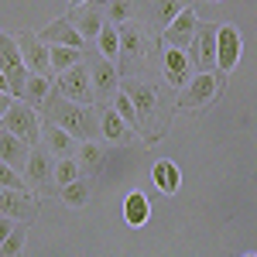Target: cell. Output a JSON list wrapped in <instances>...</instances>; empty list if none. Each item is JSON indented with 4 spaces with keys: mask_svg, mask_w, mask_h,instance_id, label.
Masks as SVG:
<instances>
[{
    "mask_svg": "<svg viewBox=\"0 0 257 257\" xmlns=\"http://www.w3.org/2000/svg\"><path fill=\"white\" fill-rule=\"evenodd\" d=\"M82 4H89V0H69V7L76 11V7H82Z\"/></svg>",
    "mask_w": 257,
    "mask_h": 257,
    "instance_id": "d590c367",
    "label": "cell"
},
{
    "mask_svg": "<svg viewBox=\"0 0 257 257\" xmlns=\"http://www.w3.org/2000/svg\"><path fill=\"white\" fill-rule=\"evenodd\" d=\"M82 62V48H72V45H52V72H65L72 65Z\"/></svg>",
    "mask_w": 257,
    "mask_h": 257,
    "instance_id": "4316f807",
    "label": "cell"
},
{
    "mask_svg": "<svg viewBox=\"0 0 257 257\" xmlns=\"http://www.w3.org/2000/svg\"><path fill=\"white\" fill-rule=\"evenodd\" d=\"M120 89L134 99V106H138L141 138L148 141V144H155V141L165 134V120H158V110H161L158 89H155L151 82H144V79H120Z\"/></svg>",
    "mask_w": 257,
    "mask_h": 257,
    "instance_id": "7a4b0ae2",
    "label": "cell"
},
{
    "mask_svg": "<svg viewBox=\"0 0 257 257\" xmlns=\"http://www.w3.org/2000/svg\"><path fill=\"white\" fill-rule=\"evenodd\" d=\"M82 175V165L79 158H72V155H62V158H55V185H69L72 178H79Z\"/></svg>",
    "mask_w": 257,
    "mask_h": 257,
    "instance_id": "f546056e",
    "label": "cell"
},
{
    "mask_svg": "<svg viewBox=\"0 0 257 257\" xmlns=\"http://www.w3.org/2000/svg\"><path fill=\"white\" fill-rule=\"evenodd\" d=\"M24 243H28V223H14L11 237L0 243V254H21V250H24Z\"/></svg>",
    "mask_w": 257,
    "mask_h": 257,
    "instance_id": "1f68e13d",
    "label": "cell"
},
{
    "mask_svg": "<svg viewBox=\"0 0 257 257\" xmlns=\"http://www.w3.org/2000/svg\"><path fill=\"white\" fill-rule=\"evenodd\" d=\"M196 28H199L196 11L185 7V11H182V14L161 31V41H165V45H175V48H192V41H196Z\"/></svg>",
    "mask_w": 257,
    "mask_h": 257,
    "instance_id": "5bb4252c",
    "label": "cell"
},
{
    "mask_svg": "<svg viewBox=\"0 0 257 257\" xmlns=\"http://www.w3.org/2000/svg\"><path fill=\"white\" fill-rule=\"evenodd\" d=\"M11 103H14V96L7 93V89H0V120H4V113L11 110Z\"/></svg>",
    "mask_w": 257,
    "mask_h": 257,
    "instance_id": "836d02e7",
    "label": "cell"
},
{
    "mask_svg": "<svg viewBox=\"0 0 257 257\" xmlns=\"http://www.w3.org/2000/svg\"><path fill=\"white\" fill-rule=\"evenodd\" d=\"M41 113L48 120H55L59 127H65L76 141H93L96 134H103V131H99L96 106H86V103H76V99L62 96L59 86H52L48 99L41 103Z\"/></svg>",
    "mask_w": 257,
    "mask_h": 257,
    "instance_id": "6da1fadb",
    "label": "cell"
},
{
    "mask_svg": "<svg viewBox=\"0 0 257 257\" xmlns=\"http://www.w3.org/2000/svg\"><path fill=\"white\" fill-rule=\"evenodd\" d=\"M48 93H52V76H41V72H31L28 76V82H24V96L31 106H41L45 99H48Z\"/></svg>",
    "mask_w": 257,
    "mask_h": 257,
    "instance_id": "484cf974",
    "label": "cell"
},
{
    "mask_svg": "<svg viewBox=\"0 0 257 257\" xmlns=\"http://www.w3.org/2000/svg\"><path fill=\"white\" fill-rule=\"evenodd\" d=\"M14 223H18V219H11V216H4V213H0V243H4V240L11 237V230H14Z\"/></svg>",
    "mask_w": 257,
    "mask_h": 257,
    "instance_id": "d6a6232c",
    "label": "cell"
},
{
    "mask_svg": "<svg viewBox=\"0 0 257 257\" xmlns=\"http://www.w3.org/2000/svg\"><path fill=\"white\" fill-rule=\"evenodd\" d=\"M24 178L31 182V189L52 192V185H55V158H52L48 148H31V155L24 161Z\"/></svg>",
    "mask_w": 257,
    "mask_h": 257,
    "instance_id": "52a82bcc",
    "label": "cell"
},
{
    "mask_svg": "<svg viewBox=\"0 0 257 257\" xmlns=\"http://www.w3.org/2000/svg\"><path fill=\"white\" fill-rule=\"evenodd\" d=\"M41 41H48V45H72V48H86L89 41L79 35V28L72 24V18H55L45 31H38Z\"/></svg>",
    "mask_w": 257,
    "mask_h": 257,
    "instance_id": "ac0fdd59",
    "label": "cell"
},
{
    "mask_svg": "<svg viewBox=\"0 0 257 257\" xmlns=\"http://www.w3.org/2000/svg\"><path fill=\"white\" fill-rule=\"evenodd\" d=\"M151 182L158 185V192H165V196H175L178 185H182V172H178L175 161L158 158L155 165H151Z\"/></svg>",
    "mask_w": 257,
    "mask_h": 257,
    "instance_id": "44dd1931",
    "label": "cell"
},
{
    "mask_svg": "<svg viewBox=\"0 0 257 257\" xmlns=\"http://www.w3.org/2000/svg\"><path fill=\"white\" fill-rule=\"evenodd\" d=\"M55 86H59L62 96L86 103V106H96V89H93V76H89V65H72L65 72H55Z\"/></svg>",
    "mask_w": 257,
    "mask_h": 257,
    "instance_id": "5b68a950",
    "label": "cell"
},
{
    "mask_svg": "<svg viewBox=\"0 0 257 257\" xmlns=\"http://www.w3.org/2000/svg\"><path fill=\"white\" fill-rule=\"evenodd\" d=\"M96 45H99V55H106V59H113V62L120 59V31H117V24H113V21H106V24H103Z\"/></svg>",
    "mask_w": 257,
    "mask_h": 257,
    "instance_id": "83f0119b",
    "label": "cell"
},
{
    "mask_svg": "<svg viewBox=\"0 0 257 257\" xmlns=\"http://www.w3.org/2000/svg\"><path fill=\"white\" fill-rule=\"evenodd\" d=\"M141 11V0H106V21L123 24V21H134Z\"/></svg>",
    "mask_w": 257,
    "mask_h": 257,
    "instance_id": "f1b7e54d",
    "label": "cell"
},
{
    "mask_svg": "<svg viewBox=\"0 0 257 257\" xmlns=\"http://www.w3.org/2000/svg\"><path fill=\"white\" fill-rule=\"evenodd\" d=\"M79 165L86 168V172L96 175L99 168L106 165V148L96 144V138H93V141H79Z\"/></svg>",
    "mask_w": 257,
    "mask_h": 257,
    "instance_id": "d4e9b609",
    "label": "cell"
},
{
    "mask_svg": "<svg viewBox=\"0 0 257 257\" xmlns=\"http://www.w3.org/2000/svg\"><path fill=\"white\" fill-rule=\"evenodd\" d=\"M96 113H99V131H103V138H106V141L123 144V141L131 138V127H127V120L120 117V110L113 106V103L99 99V103H96Z\"/></svg>",
    "mask_w": 257,
    "mask_h": 257,
    "instance_id": "e0dca14e",
    "label": "cell"
},
{
    "mask_svg": "<svg viewBox=\"0 0 257 257\" xmlns=\"http://www.w3.org/2000/svg\"><path fill=\"white\" fill-rule=\"evenodd\" d=\"M113 106L120 110V117L127 120V127H131V131H138V134H141V117H138V106H134V99L127 96L123 89H117V96H113Z\"/></svg>",
    "mask_w": 257,
    "mask_h": 257,
    "instance_id": "4dcf8cb0",
    "label": "cell"
},
{
    "mask_svg": "<svg viewBox=\"0 0 257 257\" xmlns=\"http://www.w3.org/2000/svg\"><path fill=\"white\" fill-rule=\"evenodd\" d=\"M223 86H226V72H223V69L196 72L192 79L182 86V93H178V99H175V110H202V106H209V103L223 93Z\"/></svg>",
    "mask_w": 257,
    "mask_h": 257,
    "instance_id": "3957f363",
    "label": "cell"
},
{
    "mask_svg": "<svg viewBox=\"0 0 257 257\" xmlns=\"http://www.w3.org/2000/svg\"><path fill=\"white\" fill-rule=\"evenodd\" d=\"M0 134H4V120H0Z\"/></svg>",
    "mask_w": 257,
    "mask_h": 257,
    "instance_id": "8d00e7d4",
    "label": "cell"
},
{
    "mask_svg": "<svg viewBox=\"0 0 257 257\" xmlns=\"http://www.w3.org/2000/svg\"><path fill=\"white\" fill-rule=\"evenodd\" d=\"M0 65L7 69V79H11V96L21 99V96H24V82H28V76H31V69L24 65L18 35L0 31Z\"/></svg>",
    "mask_w": 257,
    "mask_h": 257,
    "instance_id": "277c9868",
    "label": "cell"
},
{
    "mask_svg": "<svg viewBox=\"0 0 257 257\" xmlns=\"http://www.w3.org/2000/svg\"><path fill=\"white\" fill-rule=\"evenodd\" d=\"M0 213L18 223H35L41 213V202L35 196H28V189H4L0 192Z\"/></svg>",
    "mask_w": 257,
    "mask_h": 257,
    "instance_id": "ba28073f",
    "label": "cell"
},
{
    "mask_svg": "<svg viewBox=\"0 0 257 257\" xmlns=\"http://www.w3.org/2000/svg\"><path fill=\"white\" fill-rule=\"evenodd\" d=\"M161 69H165V79L168 86L182 89L189 82V69H192V59L185 48H175V45H165V55H161Z\"/></svg>",
    "mask_w": 257,
    "mask_h": 257,
    "instance_id": "2e32d148",
    "label": "cell"
},
{
    "mask_svg": "<svg viewBox=\"0 0 257 257\" xmlns=\"http://www.w3.org/2000/svg\"><path fill=\"white\" fill-rule=\"evenodd\" d=\"M89 76H93L96 103H99V99H113V96H117V89H120V72H117V65H113V59H106V55L93 59V65H89Z\"/></svg>",
    "mask_w": 257,
    "mask_h": 257,
    "instance_id": "7c38bea8",
    "label": "cell"
},
{
    "mask_svg": "<svg viewBox=\"0 0 257 257\" xmlns=\"http://www.w3.org/2000/svg\"><path fill=\"white\" fill-rule=\"evenodd\" d=\"M72 24L79 28V35L89 45L99 38V31H103V24H106V4H82V7H76L72 11Z\"/></svg>",
    "mask_w": 257,
    "mask_h": 257,
    "instance_id": "9a60e30c",
    "label": "cell"
},
{
    "mask_svg": "<svg viewBox=\"0 0 257 257\" xmlns=\"http://www.w3.org/2000/svg\"><path fill=\"white\" fill-rule=\"evenodd\" d=\"M0 89L11 93V79H7V69H4V65H0Z\"/></svg>",
    "mask_w": 257,
    "mask_h": 257,
    "instance_id": "e575fe53",
    "label": "cell"
},
{
    "mask_svg": "<svg viewBox=\"0 0 257 257\" xmlns=\"http://www.w3.org/2000/svg\"><path fill=\"white\" fill-rule=\"evenodd\" d=\"M41 141H45V148H48L52 155H59V158L76 151V138H72L65 127H59L55 120H48V117L41 120Z\"/></svg>",
    "mask_w": 257,
    "mask_h": 257,
    "instance_id": "ffe728a7",
    "label": "cell"
},
{
    "mask_svg": "<svg viewBox=\"0 0 257 257\" xmlns=\"http://www.w3.org/2000/svg\"><path fill=\"white\" fill-rule=\"evenodd\" d=\"M117 31H120V59L127 65H138L141 59H148L151 45H148V31L138 24V18L117 24Z\"/></svg>",
    "mask_w": 257,
    "mask_h": 257,
    "instance_id": "9c48e42d",
    "label": "cell"
},
{
    "mask_svg": "<svg viewBox=\"0 0 257 257\" xmlns=\"http://www.w3.org/2000/svg\"><path fill=\"white\" fill-rule=\"evenodd\" d=\"M123 219H127V226H144L148 219H151V202L144 192H131V196L123 199Z\"/></svg>",
    "mask_w": 257,
    "mask_h": 257,
    "instance_id": "cb8c5ba5",
    "label": "cell"
},
{
    "mask_svg": "<svg viewBox=\"0 0 257 257\" xmlns=\"http://www.w3.org/2000/svg\"><path fill=\"white\" fill-rule=\"evenodd\" d=\"M18 45H21V55H24V65H28L31 72L55 76V72H52V45H48V41H41L35 31H21Z\"/></svg>",
    "mask_w": 257,
    "mask_h": 257,
    "instance_id": "30bf717a",
    "label": "cell"
},
{
    "mask_svg": "<svg viewBox=\"0 0 257 257\" xmlns=\"http://www.w3.org/2000/svg\"><path fill=\"white\" fill-rule=\"evenodd\" d=\"M28 155H31V144L21 141L18 134H11V131L4 127V134H0V158L7 161V165H14V168H21V165L28 161Z\"/></svg>",
    "mask_w": 257,
    "mask_h": 257,
    "instance_id": "7402d4cb",
    "label": "cell"
},
{
    "mask_svg": "<svg viewBox=\"0 0 257 257\" xmlns=\"http://www.w3.org/2000/svg\"><path fill=\"white\" fill-rule=\"evenodd\" d=\"M4 127H7L11 134H18L21 141H28L31 148H38V141H41V123H38L35 106H31L28 99H14V103H11V110L4 113Z\"/></svg>",
    "mask_w": 257,
    "mask_h": 257,
    "instance_id": "8992f818",
    "label": "cell"
},
{
    "mask_svg": "<svg viewBox=\"0 0 257 257\" xmlns=\"http://www.w3.org/2000/svg\"><path fill=\"white\" fill-rule=\"evenodd\" d=\"M59 199L65 206H72V209H82V206H89V199H93V185H89V178H72L69 185H62L59 189Z\"/></svg>",
    "mask_w": 257,
    "mask_h": 257,
    "instance_id": "603a6c76",
    "label": "cell"
},
{
    "mask_svg": "<svg viewBox=\"0 0 257 257\" xmlns=\"http://www.w3.org/2000/svg\"><path fill=\"white\" fill-rule=\"evenodd\" d=\"M185 7H189V0H151L148 4V24H151V31L161 35Z\"/></svg>",
    "mask_w": 257,
    "mask_h": 257,
    "instance_id": "d6986e66",
    "label": "cell"
},
{
    "mask_svg": "<svg viewBox=\"0 0 257 257\" xmlns=\"http://www.w3.org/2000/svg\"><path fill=\"white\" fill-rule=\"evenodd\" d=\"M240 52H243V41H240V31L233 24H219V38H216V69L223 72H233L240 62Z\"/></svg>",
    "mask_w": 257,
    "mask_h": 257,
    "instance_id": "4fadbf2b",
    "label": "cell"
},
{
    "mask_svg": "<svg viewBox=\"0 0 257 257\" xmlns=\"http://www.w3.org/2000/svg\"><path fill=\"white\" fill-rule=\"evenodd\" d=\"M216 38H219V24H213V21H199L196 41H192V55H196L199 72L216 69Z\"/></svg>",
    "mask_w": 257,
    "mask_h": 257,
    "instance_id": "8fae6325",
    "label": "cell"
}]
</instances>
